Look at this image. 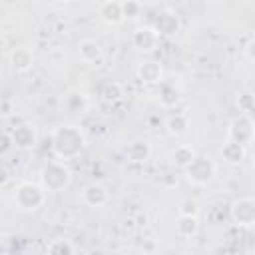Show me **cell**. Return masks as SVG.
<instances>
[{
	"instance_id": "cell-1",
	"label": "cell",
	"mask_w": 255,
	"mask_h": 255,
	"mask_svg": "<svg viewBox=\"0 0 255 255\" xmlns=\"http://www.w3.org/2000/svg\"><path fill=\"white\" fill-rule=\"evenodd\" d=\"M88 137L76 124H62L52 131V153L62 161L76 159L86 149Z\"/></svg>"
},
{
	"instance_id": "cell-2",
	"label": "cell",
	"mask_w": 255,
	"mask_h": 255,
	"mask_svg": "<svg viewBox=\"0 0 255 255\" xmlns=\"http://www.w3.org/2000/svg\"><path fill=\"white\" fill-rule=\"evenodd\" d=\"M72 181V169L68 167L66 161L62 159H52V161H46L42 171H40V183L44 185L46 191H62L70 185Z\"/></svg>"
},
{
	"instance_id": "cell-3",
	"label": "cell",
	"mask_w": 255,
	"mask_h": 255,
	"mask_svg": "<svg viewBox=\"0 0 255 255\" xmlns=\"http://www.w3.org/2000/svg\"><path fill=\"white\" fill-rule=\"evenodd\" d=\"M46 201V189L44 185L40 183H34V181H22L16 185V191H14V203L20 211H26V213H34L38 211Z\"/></svg>"
},
{
	"instance_id": "cell-4",
	"label": "cell",
	"mask_w": 255,
	"mask_h": 255,
	"mask_svg": "<svg viewBox=\"0 0 255 255\" xmlns=\"http://www.w3.org/2000/svg\"><path fill=\"white\" fill-rule=\"evenodd\" d=\"M183 175H185V179H187L189 183L203 187V185H209V183L215 179V175H217V165H215V161H213L211 157H207V155H195V159H193L187 167H183Z\"/></svg>"
},
{
	"instance_id": "cell-5",
	"label": "cell",
	"mask_w": 255,
	"mask_h": 255,
	"mask_svg": "<svg viewBox=\"0 0 255 255\" xmlns=\"http://www.w3.org/2000/svg\"><path fill=\"white\" fill-rule=\"evenodd\" d=\"M227 139H233L237 143H243L245 147L255 141V122L249 114L235 116L227 126Z\"/></svg>"
},
{
	"instance_id": "cell-6",
	"label": "cell",
	"mask_w": 255,
	"mask_h": 255,
	"mask_svg": "<svg viewBox=\"0 0 255 255\" xmlns=\"http://www.w3.org/2000/svg\"><path fill=\"white\" fill-rule=\"evenodd\" d=\"M229 217L237 227L255 225V197H237L229 207Z\"/></svg>"
},
{
	"instance_id": "cell-7",
	"label": "cell",
	"mask_w": 255,
	"mask_h": 255,
	"mask_svg": "<svg viewBox=\"0 0 255 255\" xmlns=\"http://www.w3.org/2000/svg\"><path fill=\"white\" fill-rule=\"evenodd\" d=\"M159 34L153 30V26H137L131 34V44L137 52H143V54H151L157 50L159 46Z\"/></svg>"
},
{
	"instance_id": "cell-8",
	"label": "cell",
	"mask_w": 255,
	"mask_h": 255,
	"mask_svg": "<svg viewBox=\"0 0 255 255\" xmlns=\"http://www.w3.org/2000/svg\"><path fill=\"white\" fill-rule=\"evenodd\" d=\"M12 137H14V145L16 149L22 151H30L38 145V128L32 122H22L12 129Z\"/></svg>"
},
{
	"instance_id": "cell-9",
	"label": "cell",
	"mask_w": 255,
	"mask_h": 255,
	"mask_svg": "<svg viewBox=\"0 0 255 255\" xmlns=\"http://www.w3.org/2000/svg\"><path fill=\"white\" fill-rule=\"evenodd\" d=\"M153 30L159 34V36H165V38H171L175 36L179 30H181V20L179 16L173 12V10H159L151 22Z\"/></svg>"
},
{
	"instance_id": "cell-10",
	"label": "cell",
	"mask_w": 255,
	"mask_h": 255,
	"mask_svg": "<svg viewBox=\"0 0 255 255\" xmlns=\"http://www.w3.org/2000/svg\"><path fill=\"white\" fill-rule=\"evenodd\" d=\"M135 76L141 84L157 86L163 82V66L157 60H141L135 66Z\"/></svg>"
},
{
	"instance_id": "cell-11",
	"label": "cell",
	"mask_w": 255,
	"mask_h": 255,
	"mask_svg": "<svg viewBox=\"0 0 255 255\" xmlns=\"http://www.w3.org/2000/svg\"><path fill=\"white\" fill-rule=\"evenodd\" d=\"M98 16L108 26H120L126 20L122 0H104L98 8Z\"/></svg>"
},
{
	"instance_id": "cell-12",
	"label": "cell",
	"mask_w": 255,
	"mask_h": 255,
	"mask_svg": "<svg viewBox=\"0 0 255 255\" xmlns=\"http://www.w3.org/2000/svg\"><path fill=\"white\" fill-rule=\"evenodd\" d=\"M8 60H10V66H12L14 72L26 74L34 66V52L30 48H26V46H16V48L10 50Z\"/></svg>"
},
{
	"instance_id": "cell-13",
	"label": "cell",
	"mask_w": 255,
	"mask_h": 255,
	"mask_svg": "<svg viewBox=\"0 0 255 255\" xmlns=\"http://www.w3.org/2000/svg\"><path fill=\"white\" fill-rule=\"evenodd\" d=\"M108 199H110V193L102 183H90L82 191V201L88 207H104Z\"/></svg>"
},
{
	"instance_id": "cell-14",
	"label": "cell",
	"mask_w": 255,
	"mask_h": 255,
	"mask_svg": "<svg viewBox=\"0 0 255 255\" xmlns=\"http://www.w3.org/2000/svg\"><path fill=\"white\" fill-rule=\"evenodd\" d=\"M124 153H126L128 161H131V163H145L151 157V145L145 139H135L126 145Z\"/></svg>"
},
{
	"instance_id": "cell-15",
	"label": "cell",
	"mask_w": 255,
	"mask_h": 255,
	"mask_svg": "<svg viewBox=\"0 0 255 255\" xmlns=\"http://www.w3.org/2000/svg\"><path fill=\"white\" fill-rule=\"evenodd\" d=\"M64 108L68 114H74V116H82L88 112L90 108V100L84 92H78V90H72L64 96Z\"/></svg>"
},
{
	"instance_id": "cell-16",
	"label": "cell",
	"mask_w": 255,
	"mask_h": 255,
	"mask_svg": "<svg viewBox=\"0 0 255 255\" xmlns=\"http://www.w3.org/2000/svg\"><path fill=\"white\" fill-rule=\"evenodd\" d=\"M221 157L225 163L229 165H239L245 157H247V147L243 143H237L233 139H227L223 145H221Z\"/></svg>"
},
{
	"instance_id": "cell-17",
	"label": "cell",
	"mask_w": 255,
	"mask_h": 255,
	"mask_svg": "<svg viewBox=\"0 0 255 255\" xmlns=\"http://www.w3.org/2000/svg\"><path fill=\"white\" fill-rule=\"evenodd\" d=\"M175 233L183 239H193L199 233V219L197 215H183L179 213L175 219Z\"/></svg>"
},
{
	"instance_id": "cell-18",
	"label": "cell",
	"mask_w": 255,
	"mask_h": 255,
	"mask_svg": "<svg viewBox=\"0 0 255 255\" xmlns=\"http://www.w3.org/2000/svg\"><path fill=\"white\" fill-rule=\"evenodd\" d=\"M165 129H167V133H169L171 137H181V135H185L187 129H189V120H187V116L181 114V112H175V114L167 116V120H165Z\"/></svg>"
},
{
	"instance_id": "cell-19",
	"label": "cell",
	"mask_w": 255,
	"mask_h": 255,
	"mask_svg": "<svg viewBox=\"0 0 255 255\" xmlns=\"http://www.w3.org/2000/svg\"><path fill=\"white\" fill-rule=\"evenodd\" d=\"M102 46L96 42V40H82L80 44H78V56H80V60L82 62H86V64H94V62H98L100 58H102Z\"/></svg>"
},
{
	"instance_id": "cell-20",
	"label": "cell",
	"mask_w": 255,
	"mask_h": 255,
	"mask_svg": "<svg viewBox=\"0 0 255 255\" xmlns=\"http://www.w3.org/2000/svg\"><path fill=\"white\" fill-rule=\"evenodd\" d=\"M126 96L124 92V86L120 82H106L102 88H100V98L104 104H118L122 98Z\"/></svg>"
},
{
	"instance_id": "cell-21",
	"label": "cell",
	"mask_w": 255,
	"mask_h": 255,
	"mask_svg": "<svg viewBox=\"0 0 255 255\" xmlns=\"http://www.w3.org/2000/svg\"><path fill=\"white\" fill-rule=\"evenodd\" d=\"M193 159H195V149H193L191 145H187V143H181V145H177V147L171 151V163H173L175 167H179V169L187 167Z\"/></svg>"
},
{
	"instance_id": "cell-22",
	"label": "cell",
	"mask_w": 255,
	"mask_h": 255,
	"mask_svg": "<svg viewBox=\"0 0 255 255\" xmlns=\"http://www.w3.org/2000/svg\"><path fill=\"white\" fill-rule=\"evenodd\" d=\"M157 96H159V104H161L163 108H167V110L175 108V106L181 102V94H179V90H177L175 86H171V84H161Z\"/></svg>"
},
{
	"instance_id": "cell-23",
	"label": "cell",
	"mask_w": 255,
	"mask_h": 255,
	"mask_svg": "<svg viewBox=\"0 0 255 255\" xmlns=\"http://www.w3.org/2000/svg\"><path fill=\"white\" fill-rule=\"evenodd\" d=\"M48 253H52V255H74L76 245L70 239H56L48 245Z\"/></svg>"
},
{
	"instance_id": "cell-24",
	"label": "cell",
	"mask_w": 255,
	"mask_h": 255,
	"mask_svg": "<svg viewBox=\"0 0 255 255\" xmlns=\"http://www.w3.org/2000/svg\"><path fill=\"white\" fill-rule=\"evenodd\" d=\"M237 106H239V110H241L243 114H249V112L255 108V96L249 94V92H241V94L237 96Z\"/></svg>"
},
{
	"instance_id": "cell-25",
	"label": "cell",
	"mask_w": 255,
	"mask_h": 255,
	"mask_svg": "<svg viewBox=\"0 0 255 255\" xmlns=\"http://www.w3.org/2000/svg\"><path fill=\"white\" fill-rule=\"evenodd\" d=\"M124 16L126 18H137L141 12V4L139 0H124Z\"/></svg>"
},
{
	"instance_id": "cell-26",
	"label": "cell",
	"mask_w": 255,
	"mask_h": 255,
	"mask_svg": "<svg viewBox=\"0 0 255 255\" xmlns=\"http://www.w3.org/2000/svg\"><path fill=\"white\" fill-rule=\"evenodd\" d=\"M179 213H183V215H199V205H197V201L185 199V201L181 203V207H179Z\"/></svg>"
},
{
	"instance_id": "cell-27",
	"label": "cell",
	"mask_w": 255,
	"mask_h": 255,
	"mask_svg": "<svg viewBox=\"0 0 255 255\" xmlns=\"http://www.w3.org/2000/svg\"><path fill=\"white\" fill-rule=\"evenodd\" d=\"M10 147H16L14 145V137H12V131H4L2 133V145H0V155H6L10 151Z\"/></svg>"
},
{
	"instance_id": "cell-28",
	"label": "cell",
	"mask_w": 255,
	"mask_h": 255,
	"mask_svg": "<svg viewBox=\"0 0 255 255\" xmlns=\"http://www.w3.org/2000/svg\"><path fill=\"white\" fill-rule=\"evenodd\" d=\"M245 56H247V60H249V62H253V64H255V36L245 44Z\"/></svg>"
},
{
	"instance_id": "cell-29",
	"label": "cell",
	"mask_w": 255,
	"mask_h": 255,
	"mask_svg": "<svg viewBox=\"0 0 255 255\" xmlns=\"http://www.w3.org/2000/svg\"><path fill=\"white\" fill-rule=\"evenodd\" d=\"M2 114H4V116L10 114V102H6V100H4V104H2Z\"/></svg>"
},
{
	"instance_id": "cell-30",
	"label": "cell",
	"mask_w": 255,
	"mask_h": 255,
	"mask_svg": "<svg viewBox=\"0 0 255 255\" xmlns=\"http://www.w3.org/2000/svg\"><path fill=\"white\" fill-rule=\"evenodd\" d=\"M8 177H10V175H8V169H6V167H2V185H6V183H8Z\"/></svg>"
},
{
	"instance_id": "cell-31",
	"label": "cell",
	"mask_w": 255,
	"mask_h": 255,
	"mask_svg": "<svg viewBox=\"0 0 255 255\" xmlns=\"http://www.w3.org/2000/svg\"><path fill=\"white\" fill-rule=\"evenodd\" d=\"M253 169H255V153H253Z\"/></svg>"
},
{
	"instance_id": "cell-32",
	"label": "cell",
	"mask_w": 255,
	"mask_h": 255,
	"mask_svg": "<svg viewBox=\"0 0 255 255\" xmlns=\"http://www.w3.org/2000/svg\"><path fill=\"white\" fill-rule=\"evenodd\" d=\"M62 2H74V0H62Z\"/></svg>"
},
{
	"instance_id": "cell-33",
	"label": "cell",
	"mask_w": 255,
	"mask_h": 255,
	"mask_svg": "<svg viewBox=\"0 0 255 255\" xmlns=\"http://www.w3.org/2000/svg\"><path fill=\"white\" fill-rule=\"evenodd\" d=\"M122 2H124V0H122Z\"/></svg>"
}]
</instances>
